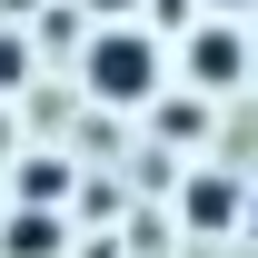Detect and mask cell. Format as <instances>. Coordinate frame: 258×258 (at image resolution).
Wrapping results in <instances>:
<instances>
[{"label": "cell", "instance_id": "2", "mask_svg": "<svg viewBox=\"0 0 258 258\" xmlns=\"http://www.w3.org/2000/svg\"><path fill=\"white\" fill-rule=\"evenodd\" d=\"M238 70H248V50H238V30H228V20H209V30L189 40V80H199V90H228Z\"/></svg>", "mask_w": 258, "mask_h": 258}, {"label": "cell", "instance_id": "1", "mask_svg": "<svg viewBox=\"0 0 258 258\" xmlns=\"http://www.w3.org/2000/svg\"><path fill=\"white\" fill-rule=\"evenodd\" d=\"M90 90H99V99H119V109H139V99L159 90V50H149V30L109 20V30L90 40Z\"/></svg>", "mask_w": 258, "mask_h": 258}, {"label": "cell", "instance_id": "9", "mask_svg": "<svg viewBox=\"0 0 258 258\" xmlns=\"http://www.w3.org/2000/svg\"><path fill=\"white\" fill-rule=\"evenodd\" d=\"M248 228H258V189H248Z\"/></svg>", "mask_w": 258, "mask_h": 258}, {"label": "cell", "instance_id": "3", "mask_svg": "<svg viewBox=\"0 0 258 258\" xmlns=\"http://www.w3.org/2000/svg\"><path fill=\"white\" fill-rule=\"evenodd\" d=\"M238 179H189V228H228V219H248V209H238Z\"/></svg>", "mask_w": 258, "mask_h": 258}, {"label": "cell", "instance_id": "4", "mask_svg": "<svg viewBox=\"0 0 258 258\" xmlns=\"http://www.w3.org/2000/svg\"><path fill=\"white\" fill-rule=\"evenodd\" d=\"M60 248V209H20L10 219V258H50Z\"/></svg>", "mask_w": 258, "mask_h": 258}, {"label": "cell", "instance_id": "6", "mask_svg": "<svg viewBox=\"0 0 258 258\" xmlns=\"http://www.w3.org/2000/svg\"><path fill=\"white\" fill-rule=\"evenodd\" d=\"M20 70H30V50H20V40H0V90H10Z\"/></svg>", "mask_w": 258, "mask_h": 258}, {"label": "cell", "instance_id": "5", "mask_svg": "<svg viewBox=\"0 0 258 258\" xmlns=\"http://www.w3.org/2000/svg\"><path fill=\"white\" fill-rule=\"evenodd\" d=\"M60 199H70V169L60 159H30V169H20V209H60Z\"/></svg>", "mask_w": 258, "mask_h": 258}, {"label": "cell", "instance_id": "8", "mask_svg": "<svg viewBox=\"0 0 258 258\" xmlns=\"http://www.w3.org/2000/svg\"><path fill=\"white\" fill-rule=\"evenodd\" d=\"M209 10H248V0H209Z\"/></svg>", "mask_w": 258, "mask_h": 258}, {"label": "cell", "instance_id": "7", "mask_svg": "<svg viewBox=\"0 0 258 258\" xmlns=\"http://www.w3.org/2000/svg\"><path fill=\"white\" fill-rule=\"evenodd\" d=\"M99 10H139V0H99Z\"/></svg>", "mask_w": 258, "mask_h": 258}]
</instances>
